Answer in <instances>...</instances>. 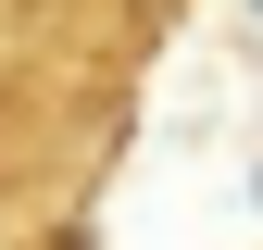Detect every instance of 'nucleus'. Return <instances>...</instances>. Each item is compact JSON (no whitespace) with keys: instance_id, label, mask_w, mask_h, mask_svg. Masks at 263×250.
<instances>
[{"instance_id":"2","label":"nucleus","mask_w":263,"mask_h":250,"mask_svg":"<svg viewBox=\"0 0 263 250\" xmlns=\"http://www.w3.org/2000/svg\"><path fill=\"white\" fill-rule=\"evenodd\" d=\"M138 13H176V0H138Z\"/></svg>"},{"instance_id":"1","label":"nucleus","mask_w":263,"mask_h":250,"mask_svg":"<svg viewBox=\"0 0 263 250\" xmlns=\"http://www.w3.org/2000/svg\"><path fill=\"white\" fill-rule=\"evenodd\" d=\"M163 38L138 0H0V213L50 200L88 163L125 62Z\"/></svg>"}]
</instances>
